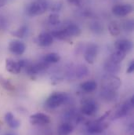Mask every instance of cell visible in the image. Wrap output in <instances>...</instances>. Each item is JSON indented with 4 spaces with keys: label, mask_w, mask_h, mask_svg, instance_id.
<instances>
[{
    "label": "cell",
    "mask_w": 134,
    "mask_h": 135,
    "mask_svg": "<svg viewBox=\"0 0 134 135\" xmlns=\"http://www.w3.org/2000/svg\"><path fill=\"white\" fill-rule=\"evenodd\" d=\"M49 3L46 0H34L27 7V14L29 17H35L43 14L48 9Z\"/></svg>",
    "instance_id": "cell-1"
},
{
    "label": "cell",
    "mask_w": 134,
    "mask_h": 135,
    "mask_svg": "<svg viewBox=\"0 0 134 135\" xmlns=\"http://www.w3.org/2000/svg\"><path fill=\"white\" fill-rule=\"evenodd\" d=\"M122 85L121 79L111 74H107V75L103 76L102 79V89L111 91H116L119 89Z\"/></svg>",
    "instance_id": "cell-2"
},
{
    "label": "cell",
    "mask_w": 134,
    "mask_h": 135,
    "mask_svg": "<svg viewBox=\"0 0 134 135\" xmlns=\"http://www.w3.org/2000/svg\"><path fill=\"white\" fill-rule=\"evenodd\" d=\"M67 100V96L65 94L57 92L51 94L46 101V104L49 108H57L62 105Z\"/></svg>",
    "instance_id": "cell-3"
},
{
    "label": "cell",
    "mask_w": 134,
    "mask_h": 135,
    "mask_svg": "<svg viewBox=\"0 0 134 135\" xmlns=\"http://www.w3.org/2000/svg\"><path fill=\"white\" fill-rule=\"evenodd\" d=\"M134 104V98L133 96H132L128 101H126L125 103H123L119 108L116 111V112L115 113L112 119H120L122 118L126 115H127L131 111V109L133 108Z\"/></svg>",
    "instance_id": "cell-4"
},
{
    "label": "cell",
    "mask_w": 134,
    "mask_h": 135,
    "mask_svg": "<svg viewBox=\"0 0 134 135\" xmlns=\"http://www.w3.org/2000/svg\"><path fill=\"white\" fill-rule=\"evenodd\" d=\"M109 127V123L105 121L99 122L95 120L87 125V131L90 134H101Z\"/></svg>",
    "instance_id": "cell-5"
},
{
    "label": "cell",
    "mask_w": 134,
    "mask_h": 135,
    "mask_svg": "<svg viewBox=\"0 0 134 135\" xmlns=\"http://www.w3.org/2000/svg\"><path fill=\"white\" fill-rule=\"evenodd\" d=\"M29 121H30L31 124H32V125L44 126V125L49 124L51 122V119L48 115H46L45 113H42V112H37V113H34L33 115H30Z\"/></svg>",
    "instance_id": "cell-6"
},
{
    "label": "cell",
    "mask_w": 134,
    "mask_h": 135,
    "mask_svg": "<svg viewBox=\"0 0 134 135\" xmlns=\"http://www.w3.org/2000/svg\"><path fill=\"white\" fill-rule=\"evenodd\" d=\"M97 54H98V46L96 44L90 43L86 48L85 54H84L85 60L89 64H93Z\"/></svg>",
    "instance_id": "cell-7"
},
{
    "label": "cell",
    "mask_w": 134,
    "mask_h": 135,
    "mask_svg": "<svg viewBox=\"0 0 134 135\" xmlns=\"http://www.w3.org/2000/svg\"><path fill=\"white\" fill-rule=\"evenodd\" d=\"M8 49L15 55H22L26 50V46L21 40H13L9 42Z\"/></svg>",
    "instance_id": "cell-8"
},
{
    "label": "cell",
    "mask_w": 134,
    "mask_h": 135,
    "mask_svg": "<svg viewBox=\"0 0 134 135\" xmlns=\"http://www.w3.org/2000/svg\"><path fill=\"white\" fill-rule=\"evenodd\" d=\"M133 11V6L130 4H120L115 5L112 7V13L115 16L124 17L127 16Z\"/></svg>",
    "instance_id": "cell-9"
},
{
    "label": "cell",
    "mask_w": 134,
    "mask_h": 135,
    "mask_svg": "<svg viewBox=\"0 0 134 135\" xmlns=\"http://www.w3.org/2000/svg\"><path fill=\"white\" fill-rule=\"evenodd\" d=\"M6 69L7 71L13 74L17 75L21 71L22 66L20 61H15L11 58L6 59Z\"/></svg>",
    "instance_id": "cell-10"
},
{
    "label": "cell",
    "mask_w": 134,
    "mask_h": 135,
    "mask_svg": "<svg viewBox=\"0 0 134 135\" xmlns=\"http://www.w3.org/2000/svg\"><path fill=\"white\" fill-rule=\"evenodd\" d=\"M97 110V105L93 100H85L82 104L81 112L86 115H92Z\"/></svg>",
    "instance_id": "cell-11"
},
{
    "label": "cell",
    "mask_w": 134,
    "mask_h": 135,
    "mask_svg": "<svg viewBox=\"0 0 134 135\" xmlns=\"http://www.w3.org/2000/svg\"><path fill=\"white\" fill-rule=\"evenodd\" d=\"M53 37L50 33L43 32L41 33L38 36V43L41 46H49L53 44Z\"/></svg>",
    "instance_id": "cell-12"
},
{
    "label": "cell",
    "mask_w": 134,
    "mask_h": 135,
    "mask_svg": "<svg viewBox=\"0 0 134 135\" xmlns=\"http://www.w3.org/2000/svg\"><path fill=\"white\" fill-rule=\"evenodd\" d=\"M115 47L118 50H121L124 53H127L131 50L133 45L132 42L128 39H120L115 42Z\"/></svg>",
    "instance_id": "cell-13"
},
{
    "label": "cell",
    "mask_w": 134,
    "mask_h": 135,
    "mask_svg": "<svg viewBox=\"0 0 134 135\" xmlns=\"http://www.w3.org/2000/svg\"><path fill=\"white\" fill-rule=\"evenodd\" d=\"M4 119L6 124L12 129H17L21 126V122L18 119H17L13 114L10 112L6 113Z\"/></svg>",
    "instance_id": "cell-14"
},
{
    "label": "cell",
    "mask_w": 134,
    "mask_h": 135,
    "mask_svg": "<svg viewBox=\"0 0 134 135\" xmlns=\"http://www.w3.org/2000/svg\"><path fill=\"white\" fill-rule=\"evenodd\" d=\"M104 70L109 73V74H111V75H115L116 73H118L120 70V64H117V63H115L113 61H111L110 59L108 61H107L104 64Z\"/></svg>",
    "instance_id": "cell-15"
},
{
    "label": "cell",
    "mask_w": 134,
    "mask_h": 135,
    "mask_svg": "<svg viewBox=\"0 0 134 135\" xmlns=\"http://www.w3.org/2000/svg\"><path fill=\"white\" fill-rule=\"evenodd\" d=\"M74 131V127L71 123H64L61 124L57 129L58 135H69Z\"/></svg>",
    "instance_id": "cell-16"
},
{
    "label": "cell",
    "mask_w": 134,
    "mask_h": 135,
    "mask_svg": "<svg viewBox=\"0 0 134 135\" xmlns=\"http://www.w3.org/2000/svg\"><path fill=\"white\" fill-rule=\"evenodd\" d=\"M64 29L66 30L69 37H76L81 34V29L77 25L75 24L68 25L66 28H64Z\"/></svg>",
    "instance_id": "cell-17"
},
{
    "label": "cell",
    "mask_w": 134,
    "mask_h": 135,
    "mask_svg": "<svg viewBox=\"0 0 134 135\" xmlns=\"http://www.w3.org/2000/svg\"><path fill=\"white\" fill-rule=\"evenodd\" d=\"M81 88L82 90H84L86 93H91L93 92L97 86V84L95 81L90 80V81H86L82 83H81Z\"/></svg>",
    "instance_id": "cell-18"
},
{
    "label": "cell",
    "mask_w": 134,
    "mask_h": 135,
    "mask_svg": "<svg viewBox=\"0 0 134 135\" xmlns=\"http://www.w3.org/2000/svg\"><path fill=\"white\" fill-rule=\"evenodd\" d=\"M61 60V57L57 53H49L43 57V61L47 64H55Z\"/></svg>",
    "instance_id": "cell-19"
},
{
    "label": "cell",
    "mask_w": 134,
    "mask_h": 135,
    "mask_svg": "<svg viewBox=\"0 0 134 135\" xmlns=\"http://www.w3.org/2000/svg\"><path fill=\"white\" fill-rule=\"evenodd\" d=\"M89 74V69L86 65H80L75 68V75L77 79H82Z\"/></svg>",
    "instance_id": "cell-20"
},
{
    "label": "cell",
    "mask_w": 134,
    "mask_h": 135,
    "mask_svg": "<svg viewBox=\"0 0 134 135\" xmlns=\"http://www.w3.org/2000/svg\"><path fill=\"white\" fill-rule=\"evenodd\" d=\"M126 53L121 51V50H116L115 51L114 53L111 54V57H110V60L115 63H117V64H120L123 59L126 57Z\"/></svg>",
    "instance_id": "cell-21"
},
{
    "label": "cell",
    "mask_w": 134,
    "mask_h": 135,
    "mask_svg": "<svg viewBox=\"0 0 134 135\" xmlns=\"http://www.w3.org/2000/svg\"><path fill=\"white\" fill-rule=\"evenodd\" d=\"M108 30L112 36H118L121 33V28L118 22L111 21L108 25Z\"/></svg>",
    "instance_id": "cell-22"
},
{
    "label": "cell",
    "mask_w": 134,
    "mask_h": 135,
    "mask_svg": "<svg viewBox=\"0 0 134 135\" xmlns=\"http://www.w3.org/2000/svg\"><path fill=\"white\" fill-rule=\"evenodd\" d=\"M51 35L53 38L60 39V40H66L67 38H69L67 32L64 28L63 29H60V30H57V31H53L51 32Z\"/></svg>",
    "instance_id": "cell-23"
},
{
    "label": "cell",
    "mask_w": 134,
    "mask_h": 135,
    "mask_svg": "<svg viewBox=\"0 0 134 135\" xmlns=\"http://www.w3.org/2000/svg\"><path fill=\"white\" fill-rule=\"evenodd\" d=\"M28 33V27L26 25H22L20 28H18L17 30L11 32L13 36H15L19 38H23Z\"/></svg>",
    "instance_id": "cell-24"
},
{
    "label": "cell",
    "mask_w": 134,
    "mask_h": 135,
    "mask_svg": "<svg viewBox=\"0 0 134 135\" xmlns=\"http://www.w3.org/2000/svg\"><path fill=\"white\" fill-rule=\"evenodd\" d=\"M0 85L7 91H13L15 90L14 86L10 83L9 79H6V78L0 75Z\"/></svg>",
    "instance_id": "cell-25"
},
{
    "label": "cell",
    "mask_w": 134,
    "mask_h": 135,
    "mask_svg": "<svg viewBox=\"0 0 134 135\" xmlns=\"http://www.w3.org/2000/svg\"><path fill=\"white\" fill-rule=\"evenodd\" d=\"M101 96L107 101H113L115 100V98H117V93L116 91H111V90H107L102 89Z\"/></svg>",
    "instance_id": "cell-26"
},
{
    "label": "cell",
    "mask_w": 134,
    "mask_h": 135,
    "mask_svg": "<svg viewBox=\"0 0 134 135\" xmlns=\"http://www.w3.org/2000/svg\"><path fill=\"white\" fill-rule=\"evenodd\" d=\"M90 30L96 34H101L103 32V25L101 24V22L99 21H93L90 24Z\"/></svg>",
    "instance_id": "cell-27"
},
{
    "label": "cell",
    "mask_w": 134,
    "mask_h": 135,
    "mask_svg": "<svg viewBox=\"0 0 134 135\" xmlns=\"http://www.w3.org/2000/svg\"><path fill=\"white\" fill-rule=\"evenodd\" d=\"M48 21L51 25H57L60 24V17L57 13H53L49 14Z\"/></svg>",
    "instance_id": "cell-28"
},
{
    "label": "cell",
    "mask_w": 134,
    "mask_h": 135,
    "mask_svg": "<svg viewBox=\"0 0 134 135\" xmlns=\"http://www.w3.org/2000/svg\"><path fill=\"white\" fill-rule=\"evenodd\" d=\"M8 28H9V21L7 18L4 15L0 14V30L6 31Z\"/></svg>",
    "instance_id": "cell-29"
},
{
    "label": "cell",
    "mask_w": 134,
    "mask_h": 135,
    "mask_svg": "<svg viewBox=\"0 0 134 135\" xmlns=\"http://www.w3.org/2000/svg\"><path fill=\"white\" fill-rule=\"evenodd\" d=\"M123 29L126 32H133L134 27L133 21L132 20H126L122 24Z\"/></svg>",
    "instance_id": "cell-30"
},
{
    "label": "cell",
    "mask_w": 134,
    "mask_h": 135,
    "mask_svg": "<svg viewBox=\"0 0 134 135\" xmlns=\"http://www.w3.org/2000/svg\"><path fill=\"white\" fill-rule=\"evenodd\" d=\"M62 7V5L61 2H55L54 4H53L51 6V10L53 11V12H57V11H60Z\"/></svg>",
    "instance_id": "cell-31"
},
{
    "label": "cell",
    "mask_w": 134,
    "mask_h": 135,
    "mask_svg": "<svg viewBox=\"0 0 134 135\" xmlns=\"http://www.w3.org/2000/svg\"><path fill=\"white\" fill-rule=\"evenodd\" d=\"M134 71V61H131L130 63L129 64V66L127 68L126 72L128 74H131L132 72H133Z\"/></svg>",
    "instance_id": "cell-32"
},
{
    "label": "cell",
    "mask_w": 134,
    "mask_h": 135,
    "mask_svg": "<svg viewBox=\"0 0 134 135\" xmlns=\"http://www.w3.org/2000/svg\"><path fill=\"white\" fill-rule=\"evenodd\" d=\"M69 4L74 5V6H80L83 0H67Z\"/></svg>",
    "instance_id": "cell-33"
},
{
    "label": "cell",
    "mask_w": 134,
    "mask_h": 135,
    "mask_svg": "<svg viewBox=\"0 0 134 135\" xmlns=\"http://www.w3.org/2000/svg\"><path fill=\"white\" fill-rule=\"evenodd\" d=\"M6 2H7V0H0V8L5 6Z\"/></svg>",
    "instance_id": "cell-34"
},
{
    "label": "cell",
    "mask_w": 134,
    "mask_h": 135,
    "mask_svg": "<svg viewBox=\"0 0 134 135\" xmlns=\"http://www.w3.org/2000/svg\"><path fill=\"white\" fill-rule=\"evenodd\" d=\"M5 135H16V134H13V133H8V134H5Z\"/></svg>",
    "instance_id": "cell-35"
}]
</instances>
